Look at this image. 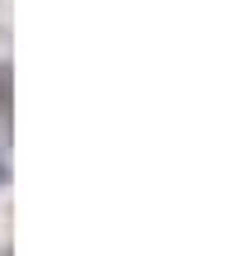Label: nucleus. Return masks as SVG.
Wrapping results in <instances>:
<instances>
[{
  "label": "nucleus",
  "mask_w": 251,
  "mask_h": 256,
  "mask_svg": "<svg viewBox=\"0 0 251 256\" xmlns=\"http://www.w3.org/2000/svg\"><path fill=\"white\" fill-rule=\"evenodd\" d=\"M9 110H14V66L0 62V119H9Z\"/></svg>",
  "instance_id": "1"
},
{
  "label": "nucleus",
  "mask_w": 251,
  "mask_h": 256,
  "mask_svg": "<svg viewBox=\"0 0 251 256\" xmlns=\"http://www.w3.org/2000/svg\"><path fill=\"white\" fill-rule=\"evenodd\" d=\"M5 180H9V166H5V162H0V185H5Z\"/></svg>",
  "instance_id": "2"
},
{
  "label": "nucleus",
  "mask_w": 251,
  "mask_h": 256,
  "mask_svg": "<svg viewBox=\"0 0 251 256\" xmlns=\"http://www.w3.org/2000/svg\"><path fill=\"white\" fill-rule=\"evenodd\" d=\"M0 256H9V252H0Z\"/></svg>",
  "instance_id": "3"
}]
</instances>
